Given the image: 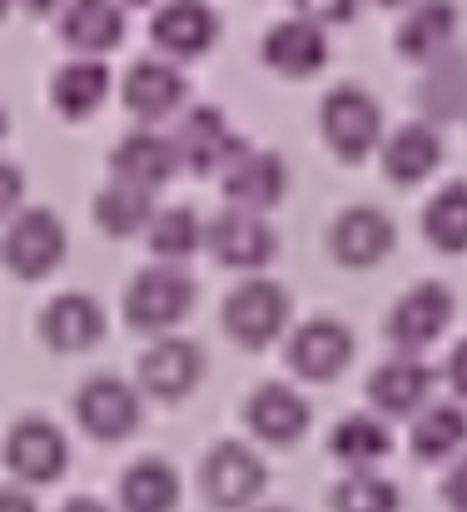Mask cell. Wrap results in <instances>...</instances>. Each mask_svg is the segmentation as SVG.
<instances>
[{
  "mask_svg": "<svg viewBox=\"0 0 467 512\" xmlns=\"http://www.w3.org/2000/svg\"><path fill=\"white\" fill-rule=\"evenodd\" d=\"M194 309V279L179 264H150L125 289V319L135 334H164Z\"/></svg>",
  "mask_w": 467,
  "mask_h": 512,
  "instance_id": "1",
  "label": "cell"
},
{
  "mask_svg": "<svg viewBox=\"0 0 467 512\" xmlns=\"http://www.w3.org/2000/svg\"><path fill=\"white\" fill-rule=\"evenodd\" d=\"M318 120H323V140H328V150H333L338 160H348V165H358L363 155H373V145H378V135H383L378 100H373L368 90H358V85H338V90H328Z\"/></svg>",
  "mask_w": 467,
  "mask_h": 512,
  "instance_id": "2",
  "label": "cell"
},
{
  "mask_svg": "<svg viewBox=\"0 0 467 512\" xmlns=\"http://www.w3.org/2000/svg\"><path fill=\"white\" fill-rule=\"evenodd\" d=\"M199 483H204L209 508L239 512V508H249V503L264 493L269 468H264V458H259L249 443H214V448H209V458H204Z\"/></svg>",
  "mask_w": 467,
  "mask_h": 512,
  "instance_id": "3",
  "label": "cell"
},
{
  "mask_svg": "<svg viewBox=\"0 0 467 512\" xmlns=\"http://www.w3.org/2000/svg\"><path fill=\"white\" fill-rule=\"evenodd\" d=\"M289 324V294L269 279H249L224 299V329L244 348H269Z\"/></svg>",
  "mask_w": 467,
  "mask_h": 512,
  "instance_id": "4",
  "label": "cell"
},
{
  "mask_svg": "<svg viewBox=\"0 0 467 512\" xmlns=\"http://www.w3.org/2000/svg\"><path fill=\"white\" fill-rule=\"evenodd\" d=\"M65 259V224L50 209L10 214L5 224V269L15 279H45Z\"/></svg>",
  "mask_w": 467,
  "mask_h": 512,
  "instance_id": "5",
  "label": "cell"
},
{
  "mask_svg": "<svg viewBox=\"0 0 467 512\" xmlns=\"http://www.w3.org/2000/svg\"><path fill=\"white\" fill-rule=\"evenodd\" d=\"M75 418H80V428L90 438L120 443V438H130L140 428V393L125 378H115V373H95L75 393Z\"/></svg>",
  "mask_w": 467,
  "mask_h": 512,
  "instance_id": "6",
  "label": "cell"
},
{
  "mask_svg": "<svg viewBox=\"0 0 467 512\" xmlns=\"http://www.w3.org/2000/svg\"><path fill=\"white\" fill-rule=\"evenodd\" d=\"M5 468L25 483H55L70 468V443L50 418H20L5 433Z\"/></svg>",
  "mask_w": 467,
  "mask_h": 512,
  "instance_id": "7",
  "label": "cell"
},
{
  "mask_svg": "<svg viewBox=\"0 0 467 512\" xmlns=\"http://www.w3.org/2000/svg\"><path fill=\"white\" fill-rule=\"evenodd\" d=\"M174 145H179V160L189 165L194 174H224L249 145L229 130V120H224V110H214V105H194L184 120H179V130H174Z\"/></svg>",
  "mask_w": 467,
  "mask_h": 512,
  "instance_id": "8",
  "label": "cell"
},
{
  "mask_svg": "<svg viewBox=\"0 0 467 512\" xmlns=\"http://www.w3.org/2000/svg\"><path fill=\"white\" fill-rule=\"evenodd\" d=\"M448 324H453V294H448V284L428 279V284L408 289V294L393 304V314H388V339L398 343L403 353H418V348H428L433 339H443Z\"/></svg>",
  "mask_w": 467,
  "mask_h": 512,
  "instance_id": "9",
  "label": "cell"
},
{
  "mask_svg": "<svg viewBox=\"0 0 467 512\" xmlns=\"http://www.w3.org/2000/svg\"><path fill=\"white\" fill-rule=\"evenodd\" d=\"M274 249H279V239H274L269 219L254 209H224L209 224V254L229 269H264L274 259Z\"/></svg>",
  "mask_w": 467,
  "mask_h": 512,
  "instance_id": "10",
  "label": "cell"
},
{
  "mask_svg": "<svg viewBox=\"0 0 467 512\" xmlns=\"http://www.w3.org/2000/svg\"><path fill=\"white\" fill-rule=\"evenodd\" d=\"M328 249H333L338 264L368 269V264H378V259L393 249V219H388L383 209H373V204H353V209H343V214L333 219Z\"/></svg>",
  "mask_w": 467,
  "mask_h": 512,
  "instance_id": "11",
  "label": "cell"
},
{
  "mask_svg": "<svg viewBox=\"0 0 467 512\" xmlns=\"http://www.w3.org/2000/svg\"><path fill=\"white\" fill-rule=\"evenodd\" d=\"M214 35H219V20H214V10L204 0H164L155 10V20H150V40L169 60L204 55L214 45Z\"/></svg>",
  "mask_w": 467,
  "mask_h": 512,
  "instance_id": "12",
  "label": "cell"
},
{
  "mask_svg": "<svg viewBox=\"0 0 467 512\" xmlns=\"http://www.w3.org/2000/svg\"><path fill=\"white\" fill-rule=\"evenodd\" d=\"M428 393H433V368L418 363L413 353L378 363L373 378H368V398H373V408L388 413V418H418V413L428 408Z\"/></svg>",
  "mask_w": 467,
  "mask_h": 512,
  "instance_id": "13",
  "label": "cell"
},
{
  "mask_svg": "<svg viewBox=\"0 0 467 512\" xmlns=\"http://www.w3.org/2000/svg\"><path fill=\"white\" fill-rule=\"evenodd\" d=\"M244 423H249L254 438H264L274 448H289V443H299L309 433V403L289 383H264V388L249 393Z\"/></svg>",
  "mask_w": 467,
  "mask_h": 512,
  "instance_id": "14",
  "label": "cell"
},
{
  "mask_svg": "<svg viewBox=\"0 0 467 512\" xmlns=\"http://www.w3.org/2000/svg\"><path fill=\"white\" fill-rule=\"evenodd\" d=\"M264 65L289 75V80H304V75H318L328 65V35L323 25H313L304 15H289L279 20L269 35H264Z\"/></svg>",
  "mask_w": 467,
  "mask_h": 512,
  "instance_id": "15",
  "label": "cell"
},
{
  "mask_svg": "<svg viewBox=\"0 0 467 512\" xmlns=\"http://www.w3.org/2000/svg\"><path fill=\"white\" fill-rule=\"evenodd\" d=\"M284 189H289V170H284V160H279L274 150H244V155L224 170V199H229L234 209L264 214V209H274V204L284 199Z\"/></svg>",
  "mask_w": 467,
  "mask_h": 512,
  "instance_id": "16",
  "label": "cell"
},
{
  "mask_svg": "<svg viewBox=\"0 0 467 512\" xmlns=\"http://www.w3.org/2000/svg\"><path fill=\"white\" fill-rule=\"evenodd\" d=\"M199 378H204V353H199V343L169 334V339H155L140 353V383H145V393H155V398H184V393H194Z\"/></svg>",
  "mask_w": 467,
  "mask_h": 512,
  "instance_id": "17",
  "label": "cell"
},
{
  "mask_svg": "<svg viewBox=\"0 0 467 512\" xmlns=\"http://www.w3.org/2000/svg\"><path fill=\"white\" fill-rule=\"evenodd\" d=\"M353 358V334L333 319H309L299 324V334L289 339V368L299 378H313V383H328L348 368Z\"/></svg>",
  "mask_w": 467,
  "mask_h": 512,
  "instance_id": "18",
  "label": "cell"
},
{
  "mask_svg": "<svg viewBox=\"0 0 467 512\" xmlns=\"http://www.w3.org/2000/svg\"><path fill=\"white\" fill-rule=\"evenodd\" d=\"M179 165H184V160H179L174 135H159V130H135V135H125V140L115 145V155H110L115 179H130V184H145V189L169 184Z\"/></svg>",
  "mask_w": 467,
  "mask_h": 512,
  "instance_id": "19",
  "label": "cell"
},
{
  "mask_svg": "<svg viewBox=\"0 0 467 512\" xmlns=\"http://www.w3.org/2000/svg\"><path fill=\"white\" fill-rule=\"evenodd\" d=\"M60 35L70 50L100 60L105 50L125 40V5L120 0H70L60 15Z\"/></svg>",
  "mask_w": 467,
  "mask_h": 512,
  "instance_id": "20",
  "label": "cell"
},
{
  "mask_svg": "<svg viewBox=\"0 0 467 512\" xmlns=\"http://www.w3.org/2000/svg\"><path fill=\"white\" fill-rule=\"evenodd\" d=\"M453 35H458V5L453 0H418L398 25V55L433 65L438 55L453 50Z\"/></svg>",
  "mask_w": 467,
  "mask_h": 512,
  "instance_id": "21",
  "label": "cell"
},
{
  "mask_svg": "<svg viewBox=\"0 0 467 512\" xmlns=\"http://www.w3.org/2000/svg\"><path fill=\"white\" fill-rule=\"evenodd\" d=\"M40 339L60 353H80V348L105 339V309L90 294H60L40 314Z\"/></svg>",
  "mask_w": 467,
  "mask_h": 512,
  "instance_id": "22",
  "label": "cell"
},
{
  "mask_svg": "<svg viewBox=\"0 0 467 512\" xmlns=\"http://www.w3.org/2000/svg\"><path fill=\"white\" fill-rule=\"evenodd\" d=\"M443 165V140L428 120H413V125H398L388 140H383V170L393 184H418Z\"/></svg>",
  "mask_w": 467,
  "mask_h": 512,
  "instance_id": "23",
  "label": "cell"
},
{
  "mask_svg": "<svg viewBox=\"0 0 467 512\" xmlns=\"http://www.w3.org/2000/svg\"><path fill=\"white\" fill-rule=\"evenodd\" d=\"M125 105L140 120H164L184 105V75L169 60H140L125 75Z\"/></svg>",
  "mask_w": 467,
  "mask_h": 512,
  "instance_id": "24",
  "label": "cell"
},
{
  "mask_svg": "<svg viewBox=\"0 0 467 512\" xmlns=\"http://www.w3.org/2000/svg\"><path fill=\"white\" fill-rule=\"evenodd\" d=\"M105 95H110V70H105V60H90V55L60 65L55 80H50V105H55L65 120L95 115V110L105 105Z\"/></svg>",
  "mask_w": 467,
  "mask_h": 512,
  "instance_id": "25",
  "label": "cell"
},
{
  "mask_svg": "<svg viewBox=\"0 0 467 512\" xmlns=\"http://www.w3.org/2000/svg\"><path fill=\"white\" fill-rule=\"evenodd\" d=\"M95 224L115 239L125 234H140L155 224V189L145 184H130V179H110L100 194H95Z\"/></svg>",
  "mask_w": 467,
  "mask_h": 512,
  "instance_id": "26",
  "label": "cell"
},
{
  "mask_svg": "<svg viewBox=\"0 0 467 512\" xmlns=\"http://www.w3.org/2000/svg\"><path fill=\"white\" fill-rule=\"evenodd\" d=\"M463 443H467V413L458 403H428V408L413 418L408 448H413L418 463H443V458H453Z\"/></svg>",
  "mask_w": 467,
  "mask_h": 512,
  "instance_id": "27",
  "label": "cell"
},
{
  "mask_svg": "<svg viewBox=\"0 0 467 512\" xmlns=\"http://www.w3.org/2000/svg\"><path fill=\"white\" fill-rule=\"evenodd\" d=\"M179 503V478L164 458H140L120 478V508L125 512H174Z\"/></svg>",
  "mask_w": 467,
  "mask_h": 512,
  "instance_id": "28",
  "label": "cell"
},
{
  "mask_svg": "<svg viewBox=\"0 0 467 512\" xmlns=\"http://www.w3.org/2000/svg\"><path fill=\"white\" fill-rule=\"evenodd\" d=\"M418 105L428 110V120H458L467 115V60L463 55H438L418 85Z\"/></svg>",
  "mask_w": 467,
  "mask_h": 512,
  "instance_id": "29",
  "label": "cell"
},
{
  "mask_svg": "<svg viewBox=\"0 0 467 512\" xmlns=\"http://www.w3.org/2000/svg\"><path fill=\"white\" fill-rule=\"evenodd\" d=\"M388 448H393L388 428H383L378 418H368V413L343 418V423L333 428V438H328V453H333L338 463H348L353 473H363V468L383 463V458H388Z\"/></svg>",
  "mask_w": 467,
  "mask_h": 512,
  "instance_id": "30",
  "label": "cell"
},
{
  "mask_svg": "<svg viewBox=\"0 0 467 512\" xmlns=\"http://www.w3.org/2000/svg\"><path fill=\"white\" fill-rule=\"evenodd\" d=\"M423 234H428V244L433 249H443V254H463L467 249V184H443L433 199H428V209H423Z\"/></svg>",
  "mask_w": 467,
  "mask_h": 512,
  "instance_id": "31",
  "label": "cell"
},
{
  "mask_svg": "<svg viewBox=\"0 0 467 512\" xmlns=\"http://www.w3.org/2000/svg\"><path fill=\"white\" fill-rule=\"evenodd\" d=\"M145 239H150V254H155L159 264H179V259H189L199 244H209V239H204L199 214H194V209H184V204L159 209L155 224L145 229Z\"/></svg>",
  "mask_w": 467,
  "mask_h": 512,
  "instance_id": "32",
  "label": "cell"
},
{
  "mask_svg": "<svg viewBox=\"0 0 467 512\" xmlns=\"http://www.w3.org/2000/svg\"><path fill=\"white\" fill-rule=\"evenodd\" d=\"M333 512H398V488L378 473H348L338 488H333Z\"/></svg>",
  "mask_w": 467,
  "mask_h": 512,
  "instance_id": "33",
  "label": "cell"
},
{
  "mask_svg": "<svg viewBox=\"0 0 467 512\" xmlns=\"http://www.w3.org/2000/svg\"><path fill=\"white\" fill-rule=\"evenodd\" d=\"M358 10V0H294V15H304L313 25H348Z\"/></svg>",
  "mask_w": 467,
  "mask_h": 512,
  "instance_id": "34",
  "label": "cell"
},
{
  "mask_svg": "<svg viewBox=\"0 0 467 512\" xmlns=\"http://www.w3.org/2000/svg\"><path fill=\"white\" fill-rule=\"evenodd\" d=\"M443 503L453 512H467V453L448 468V478H443Z\"/></svg>",
  "mask_w": 467,
  "mask_h": 512,
  "instance_id": "35",
  "label": "cell"
},
{
  "mask_svg": "<svg viewBox=\"0 0 467 512\" xmlns=\"http://www.w3.org/2000/svg\"><path fill=\"white\" fill-rule=\"evenodd\" d=\"M448 383H453V388H458V393L467 398V339L458 343L453 353H448Z\"/></svg>",
  "mask_w": 467,
  "mask_h": 512,
  "instance_id": "36",
  "label": "cell"
},
{
  "mask_svg": "<svg viewBox=\"0 0 467 512\" xmlns=\"http://www.w3.org/2000/svg\"><path fill=\"white\" fill-rule=\"evenodd\" d=\"M0 512H35V503H30L20 488H5V493H0Z\"/></svg>",
  "mask_w": 467,
  "mask_h": 512,
  "instance_id": "37",
  "label": "cell"
},
{
  "mask_svg": "<svg viewBox=\"0 0 467 512\" xmlns=\"http://www.w3.org/2000/svg\"><path fill=\"white\" fill-rule=\"evenodd\" d=\"M60 512H110V508H105V503H95V498H70Z\"/></svg>",
  "mask_w": 467,
  "mask_h": 512,
  "instance_id": "38",
  "label": "cell"
},
{
  "mask_svg": "<svg viewBox=\"0 0 467 512\" xmlns=\"http://www.w3.org/2000/svg\"><path fill=\"white\" fill-rule=\"evenodd\" d=\"M20 5H25V10H30V15H50V10H55V5H60V0H20Z\"/></svg>",
  "mask_w": 467,
  "mask_h": 512,
  "instance_id": "39",
  "label": "cell"
},
{
  "mask_svg": "<svg viewBox=\"0 0 467 512\" xmlns=\"http://www.w3.org/2000/svg\"><path fill=\"white\" fill-rule=\"evenodd\" d=\"M5 209H15V165H5Z\"/></svg>",
  "mask_w": 467,
  "mask_h": 512,
  "instance_id": "40",
  "label": "cell"
},
{
  "mask_svg": "<svg viewBox=\"0 0 467 512\" xmlns=\"http://www.w3.org/2000/svg\"><path fill=\"white\" fill-rule=\"evenodd\" d=\"M373 5H393V10H413L418 0H373Z\"/></svg>",
  "mask_w": 467,
  "mask_h": 512,
  "instance_id": "41",
  "label": "cell"
},
{
  "mask_svg": "<svg viewBox=\"0 0 467 512\" xmlns=\"http://www.w3.org/2000/svg\"><path fill=\"white\" fill-rule=\"evenodd\" d=\"M125 5H155V0H125Z\"/></svg>",
  "mask_w": 467,
  "mask_h": 512,
  "instance_id": "42",
  "label": "cell"
},
{
  "mask_svg": "<svg viewBox=\"0 0 467 512\" xmlns=\"http://www.w3.org/2000/svg\"><path fill=\"white\" fill-rule=\"evenodd\" d=\"M259 512H289V508H259Z\"/></svg>",
  "mask_w": 467,
  "mask_h": 512,
  "instance_id": "43",
  "label": "cell"
}]
</instances>
